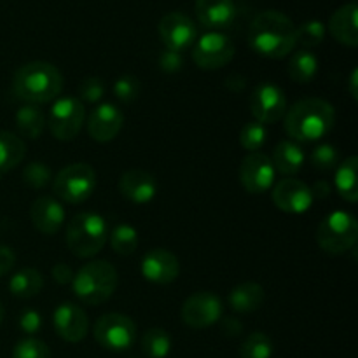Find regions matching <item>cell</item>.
I'll use <instances>...</instances> for the list:
<instances>
[{
	"instance_id": "cell-25",
	"label": "cell",
	"mask_w": 358,
	"mask_h": 358,
	"mask_svg": "<svg viewBox=\"0 0 358 358\" xmlns=\"http://www.w3.org/2000/svg\"><path fill=\"white\" fill-rule=\"evenodd\" d=\"M27 145L17 135L10 131H0V173L14 170L23 161Z\"/></svg>"
},
{
	"instance_id": "cell-14",
	"label": "cell",
	"mask_w": 358,
	"mask_h": 358,
	"mask_svg": "<svg viewBox=\"0 0 358 358\" xmlns=\"http://www.w3.org/2000/svg\"><path fill=\"white\" fill-rule=\"evenodd\" d=\"M313 199L311 189L297 178H283L273 189V203L285 213L299 215L308 212L313 205Z\"/></svg>"
},
{
	"instance_id": "cell-40",
	"label": "cell",
	"mask_w": 358,
	"mask_h": 358,
	"mask_svg": "<svg viewBox=\"0 0 358 358\" xmlns=\"http://www.w3.org/2000/svg\"><path fill=\"white\" fill-rule=\"evenodd\" d=\"M20 327L21 331L27 332L28 336H34L41 331L42 327V317L38 311L35 310H27L21 313L20 317Z\"/></svg>"
},
{
	"instance_id": "cell-45",
	"label": "cell",
	"mask_w": 358,
	"mask_h": 358,
	"mask_svg": "<svg viewBox=\"0 0 358 358\" xmlns=\"http://www.w3.org/2000/svg\"><path fill=\"white\" fill-rule=\"evenodd\" d=\"M224 334L227 336H240L241 334V324L236 318H226L222 324Z\"/></svg>"
},
{
	"instance_id": "cell-23",
	"label": "cell",
	"mask_w": 358,
	"mask_h": 358,
	"mask_svg": "<svg viewBox=\"0 0 358 358\" xmlns=\"http://www.w3.org/2000/svg\"><path fill=\"white\" fill-rule=\"evenodd\" d=\"M266 294L259 283L247 282L234 287L229 294V304L238 313H252L264 304Z\"/></svg>"
},
{
	"instance_id": "cell-43",
	"label": "cell",
	"mask_w": 358,
	"mask_h": 358,
	"mask_svg": "<svg viewBox=\"0 0 358 358\" xmlns=\"http://www.w3.org/2000/svg\"><path fill=\"white\" fill-rule=\"evenodd\" d=\"M52 278L56 280L58 283H62V285H65V283H72L73 280V271L70 269V266L66 264H56L55 268H52Z\"/></svg>"
},
{
	"instance_id": "cell-11",
	"label": "cell",
	"mask_w": 358,
	"mask_h": 358,
	"mask_svg": "<svg viewBox=\"0 0 358 358\" xmlns=\"http://www.w3.org/2000/svg\"><path fill=\"white\" fill-rule=\"evenodd\" d=\"M250 112L261 124H273L287 112V98L276 84L262 83L252 91Z\"/></svg>"
},
{
	"instance_id": "cell-30",
	"label": "cell",
	"mask_w": 358,
	"mask_h": 358,
	"mask_svg": "<svg viewBox=\"0 0 358 358\" xmlns=\"http://www.w3.org/2000/svg\"><path fill=\"white\" fill-rule=\"evenodd\" d=\"M142 350L149 358H166L171 352V338L163 329H149L142 338Z\"/></svg>"
},
{
	"instance_id": "cell-10",
	"label": "cell",
	"mask_w": 358,
	"mask_h": 358,
	"mask_svg": "<svg viewBox=\"0 0 358 358\" xmlns=\"http://www.w3.org/2000/svg\"><path fill=\"white\" fill-rule=\"evenodd\" d=\"M234 56V44L227 35L208 31L192 48V59L203 70H215L227 65Z\"/></svg>"
},
{
	"instance_id": "cell-27",
	"label": "cell",
	"mask_w": 358,
	"mask_h": 358,
	"mask_svg": "<svg viewBox=\"0 0 358 358\" xmlns=\"http://www.w3.org/2000/svg\"><path fill=\"white\" fill-rule=\"evenodd\" d=\"M42 287H44V278L37 269H21L16 275L10 278L9 290L13 296L20 297V299H30L41 294Z\"/></svg>"
},
{
	"instance_id": "cell-38",
	"label": "cell",
	"mask_w": 358,
	"mask_h": 358,
	"mask_svg": "<svg viewBox=\"0 0 358 358\" xmlns=\"http://www.w3.org/2000/svg\"><path fill=\"white\" fill-rule=\"evenodd\" d=\"M114 94L122 103H131L140 94V83L135 76H122L115 80Z\"/></svg>"
},
{
	"instance_id": "cell-42",
	"label": "cell",
	"mask_w": 358,
	"mask_h": 358,
	"mask_svg": "<svg viewBox=\"0 0 358 358\" xmlns=\"http://www.w3.org/2000/svg\"><path fill=\"white\" fill-rule=\"evenodd\" d=\"M16 264V255H14L13 248L0 245V276L7 275L10 269Z\"/></svg>"
},
{
	"instance_id": "cell-19",
	"label": "cell",
	"mask_w": 358,
	"mask_h": 358,
	"mask_svg": "<svg viewBox=\"0 0 358 358\" xmlns=\"http://www.w3.org/2000/svg\"><path fill=\"white\" fill-rule=\"evenodd\" d=\"M119 192L122 198L136 205L152 201L157 194V182L152 173L145 170H128L119 178Z\"/></svg>"
},
{
	"instance_id": "cell-1",
	"label": "cell",
	"mask_w": 358,
	"mask_h": 358,
	"mask_svg": "<svg viewBox=\"0 0 358 358\" xmlns=\"http://www.w3.org/2000/svg\"><path fill=\"white\" fill-rule=\"evenodd\" d=\"M248 44L264 58H285L296 48V24L280 10H264L252 21Z\"/></svg>"
},
{
	"instance_id": "cell-31",
	"label": "cell",
	"mask_w": 358,
	"mask_h": 358,
	"mask_svg": "<svg viewBox=\"0 0 358 358\" xmlns=\"http://www.w3.org/2000/svg\"><path fill=\"white\" fill-rule=\"evenodd\" d=\"M273 341L264 332H252L243 341L240 348L241 358H271L273 357Z\"/></svg>"
},
{
	"instance_id": "cell-33",
	"label": "cell",
	"mask_w": 358,
	"mask_h": 358,
	"mask_svg": "<svg viewBox=\"0 0 358 358\" xmlns=\"http://www.w3.org/2000/svg\"><path fill=\"white\" fill-rule=\"evenodd\" d=\"M325 37V27L322 21L311 20L303 23L301 27H296V45H301L303 49L317 48L322 44Z\"/></svg>"
},
{
	"instance_id": "cell-39",
	"label": "cell",
	"mask_w": 358,
	"mask_h": 358,
	"mask_svg": "<svg viewBox=\"0 0 358 358\" xmlns=\"http://www.w3.org/2000/svg\"><path fill=\"white\" fill-rule=\"evenodd\" d=\"M79 101H87V103H96L103 98L105 84L100 77H87L79 84Z\"/></svg>"
},
{
	"instance_id": "cell-2",
	"label": "cell",
	"mask_w": 358,
	"mask_h": 358,
	"mask_svg": "<svg viewBox=\"0 0 358 358\" xmlns=\"http://www.w3.org/2000/svg\"><path fill=\"white\" fill-rule=\"evenodd\" d=\"M336 112L322 98H304L285 114V131L297 142H317L332 131Z\"/></svg>"
},
{
	"instance_id": "cell-17",
	"label": "cell",
	"mask_w": 358,
	"mask_h": 358,
	"mask_svg": "<svg viewBox=\"0 0 358 358\" xmlns=\"http://www.w3.org/2000/svg\"><path fill=\"white\" fill-rule=\"evenodd\" d=\"M124 124V115L114 103H101L87 117V133L98 143L112 142Z\"/></svg>"
},
{
	"instance_id": "cell-24",
	"label": "cell",
	"mask_w": 358,
	"mask_h": 358,
	"mask_svg": "<svg viewBox=\"0 0 358 358\" xmlns=\"http://www.w3.org/2000/svg\"><path fill=\"white\" fill-rule=\"evenodd\" d=\"M271 163L275 171H280L282 175H294L303 168L304 152L296 142L283 140L276 145Z\"/></svg>"
},
{
	"instance_id": "cell-28",
	"label": "cell",
	"mask_w": 358,
	"mask_h": 358,
	"mask_svg": "<svg viewBox=\"0 0 358 358\" xmlns=\"http://www.w3.org/2000/svg\"><path fill=\"white\" fill-rule=\"evenodd\" d=\"M16 128L24 138H38L45 128L44 112L37 105H24L16 114Z\"/></svg>"
},
{
	"instance_id": "cell-44",
	"label": "cell",
	"mask_w": 358,
	"mask_h": 358,
	"mask_svg": "<svg viewBox=\"0 0 358 358\" xmlns=\"http://www.w3.org/2000/svg\"><path fill=\"white\" fill-rule=\"evenodd\" d=\"M331 191H332V187L329 182L318 180L317 184L313 185V189H311V194H313V198H317V199H325L329 194H331Z\"/></svg>"
},
{
	"instance_id": "cell-18",
	"label": "cell",
	"mask_w": 358,
	"mask_h": 358,
	"mask_svg": "<svg viewBox=\"0 0 358 358\" xmlns=\"http://www.w3.org/2000/svg\"><path fill=\"white\" fill-rule=\"evenodd\" d=\"M180 273L177 255L171 254L166 248H152L143 255L142 261V275L149 282L157 285H166L175 282V278Z\"/></svg>"
},
{
	"instance_id": "cell-20",
	"label": "cell",
	"mask_w": 358,
	"mask_h": 358,
	"mask_svg": "<svg viewBox=\"0 0 358 358\" xmlns=\"http://www.w3.org/2000/svg\"><path fill=\"white\" fill-rule=\"evenodd\" d=\"M30 219L35 229L42 234H55L65 222V210L58 199L51 196H41L31 203Z\"/></svg>"
},
{
	"instance_id": "cell-41",
	"label": "cell",
	"mask_w": 358,
	"mask_h": 358,
	"mask_svg": "<svg viewBox=\"0 0 358 358\" xmlns=\"http://www.w3.org/2000/svg\"><path fill=\"white\" fill-rule=\"evenodd\" d=\"M182 65H184V59H182L180 52L170 51V49H166L164 52H161V56H159L161 70L173 73V72H178V70L182 69Z\"/></svg>"
},
{
	"instance_id": "cell-5",
	"label": "cell",
	"mask_w": 358,
	"mask_h": 358,
	"mask_svg": "<svg viewBox=\"0 0 358 358\" xmlns=\"http://www.w3.org/2000/svg\"><path fill=\"white\" fill-rule=\"evenodd\" d=\"M108 227L101 215L80 212L66 226V247L76 257L87 259L96 255L107 243Z\"/></svg>"
},
{
	"instance_id": "cell-22",
	"label": "cell",
	"mask_w": 358,
	"mask_h": 358,
	"mask_svg": "<svg viewBox=\"0 0 358 358\" xmlns=\"http://www.w3.org/2000/svg\"><path fill=\"white\" fill-rule=\"evenodd\" d=\"M358 9L357 3H346V6L339 7L334 14H332L331 21H329V28H331L332 37L341 44L350 45V48H357L358 45V27H357Z\"/></svg>"
},
{
	"instance_id": "cell-26",
	"label": "cell",
	"mask_w": 358,
	"mask_h": 358,
	"mask_svg": "<svg viewBox=\"0 0 358 358\" xmlns=\"http://www.w3.org/2000/svg\"><path fill=\"white\" fill-rule=\"evenodd\" d=\"M289 77L294 83L299 84H308L313 80V77L318 72V58L311 51L306 49H299L297 52H294L289 59Z\"/></svg>"
},
{
	"instance_id": "cell-12",
	"label": "cell",
	"mask_w": 358,
	"mask_h": 358,
	"mask_svg": "<svg viewBox=\"0 0 358 358\" xmlns=\"http://www.w3.org/2000/svg\"><path fill=\"white\" fill-rule=\"evenodd\" d=\"M222 317V301L212 292H196L182 306V320L187 327L206 329Z\"/></svg>"
},
{
	"instance_id": "cell-29",
	"label": "cell",
	"mask_w": 358,
	"mask_h": 358,
	"mask_svg": "<svg viewBox=\"0 0 358 358\" xmlns=\"http://www.w3.org/2000/svg\"><path fill=\"white\" fill-rule=\"evenodd\" d=\"M357 173H358V159L357 156H350L345 163L339 164L338 173H336V187L339 196L348 203H357L358 189H357Z\"/></svg>"
},
{
	"instance_id": "cell-34",
	"label": "cell",
	"mask_w": 358,
	"mask_h": 358,
	"mask_svg": "<svg viewBox=\"0 0 358 358\" xmlns=\"http://www.w3.org/2000/svg\"><path fill=\"white\" fill-rule=\"evenodd\" d=\"M268 140V129L257 121L247 122L240 131V143L248 152H259Z\"/></svg>"
},
{
	"instance_id": "cell-8",
	"label": "cell",
	"mask_w": 358,
	"mask_h": 358,
	"mask_svg": "<svg viewBox=\"0 0 358 358\" xmlns=\"http://www.w3.org/2000/svg\"><path fill=\"white\" fill-rule=\"evenodd\" d=\"M93 336L101 348L110 352H124L135 343L136 325L126 315L107 313L96 320Z\"/></svg>"
},
{
	"instance_id": "cell-21",
	"label": "cell",
	"mask_w": 358,
	"mask_h": 358,
	"mask_svg": "<svg viewBox=\"0 0 358 358\" xmlns=\"http://www.w3.org/2000/svg\"><path fill=\"white\" fill-rule=\"evenodd\" d=\"M234 14L233 0H196V16L206 28H227Z\"/></svg>"
},
{
	"instance_id": "cell-7",
	"label": "cell",
	"mask_w": 358,
	"mask_h": 358,
	"mask_svg": "<svg viewBox=\"0 0 358 358\" xmlns=\"http://www.w3.org/2000/svg\"><path fill=\"white\" fill-rule=\"evenodd\" d=\"M96 187V171L86 163H73L59 170L52 180V191L62 201L84 203Z\"/></svg>"
},
{
	"instance_id": "cell-13",
	"label": "cell",
	"mask_w": 358,
	"mask_h": 358,
	"mask_svg": "<svg viewBox=\"0 0 358 358\" xmlns=\"http://www.w3.org/2000/svg\"><path fill=\"white\" fill-rule=\"evenodd\" d=\"M240 182L250 194H262L275 182V168L271 159L262 152H250L243 157L240 166Z\"/></svg>"
},
{
	"instance_id": "cell-36",
	"label": "cell",
	"mask_w": 358,
	"mask_h": 358,
	"mask_svg": "<svg viewBox=\"0 0 358 358\" xmlns=\"http://www.w3.org/2000/svg\"><path fill=\"white\" fill-rule=\"evenodd\" d=\"M52 173L48 164L44 163H30L23 170V182L31 189H44L51 184Z\"/></svg>"
},
{
	"instance_id": "cell-4",
	"label": "cell",
	"mask_w": 358,
	"mask_h": 358,
	"mask_svg": "<svg viewBox=\"0 0 358 358\" xmlns=\"http://www.w3.org/2000/svg\"><path fill=\"white\" fill-rule=\"evenodd\" d=\"M72 287L80 303L98 306L110 299L117 289V271L107 261L87 262L73 275Z\"/></svg>"
},
{
	"instance_id": "cell-37",
	"label": "cell",
	"mask_w": 358,
	"mask_h": 358,
	"mask_svg": "<svg viewBox=\"0 0 358 358\" xmlns=\"http://www.w3.org/2000/svg\"><path fill=\"white\" fill-rule=\"evenodd\" d=\"M311 164L320 171L334 170L339 164V152L331 143H322L311 152Z\"/></svg>"
},
{
	"instance_id": "cell-35",
	"label": "cell",
	"mask_w": 358,
	"mask_h": 358,
	"mask_svg": "<svg viewBox=\"0 0 358 358\" xmlns=\"http://www.w3.org/2000/svg\"><path fill=\"white\" fill-rule=\"evenodd\" d=\"M13 358H52L51 350L37 338L21 339L13 350Z\"/></svg>"
},
{
	"instance_id": "cell-47",
	"label": "cell",
	"mask_w": 358,
	"mask_h": 358,
	"mask_svg": "<svg viewBox=\"0 0 358 358\" xmlns=\"http://www.w3.org/2000/svg\"><path fill=\"white\" fill-rule=\"evenodd\" d=\"M2 320H3V306L2 303H0V324H2Z\"/></svg>"
},
{
	"instance_id": "cell-15",
	"label": "cell",
	"mask_w": 358,
	"mask_h": 358,
	"mask_svg": "<svg viewBox=\"0 0 358 358\" xmlns=\"http://www.w3.org/2000/svg\"><path fill=\"white\" fill-rule=\"evenodd\" d=\"M159 35L166 49L182 52L196 42V27L182 13H170L159 21Z\"/></svg>"
},
{
	"instance_id": "cell-6",
	"label": "cell",
	"mask_w": 358,
	"mask_h": 358,
	"mask_svg": "<svg viewBox=\"0 0 358 358\" xmlns=\"http://www.w3.org/2000/svg\"><path fill=\"white\" fill-rule=\"evenodd\" d=\"M358 238L357 219L348 212L329 213L317 229V241L320 248L327 254L339 255L352 250Z\"/></svg>"
},
{
	"instance_id": "cell-9",
	"label": "cell",
	"mask_w": 358,
	"mask_h": 358,
	"mask_svg": "<svg viewBox=\"0 0 358 358\" xmlns=\"http://www.w3.org/2000/svg\"><path fill=\"white\" fill-rule=\"evenodd\" d=\"M86 119V108L83 101L73 96L56 98L49 112L48 124L52 136L62 142H70L80 133Z\"/></svg>"
},
{
	"instance_id": "cell-16",
	"label": "cell",
	"mask_w": 358,
	"mask_h": 358,
	"mask_svg": "<svg viewBox=\"0 0 358 358\" xmlns=\"http://www.w3.org/2000/svg\"><path fill=\"white\" fill-rule=\"evenodd\" d=\"M56 334L69 343L83 341L90 331V320L80 306L73 303H63L52 315Z\"/></svg>"
},
{
	"instance_id": "cell-46",
	"label": "cell",
	"mask_w": 358,
	"mask_h": 358,
	"mask_svg": "<svg viewBox=\"0 0 358 358\" xmlns=\"http://www.w3.org/2000/svg\"><path fill=\"white\" fill-rule=\"evenodd\" d=\"M357 79H358V73L357 70H353L352 72V77H350V94H352L353 100H357L358 98V91H357Z\"/></svg>"
},
{
	"instance_id": "cell-3",
	"label": "cell",
	"mask_w": 358,
	"mask_h": 358,
	"mask_svg": "<svg viewBox=\"0 0 358 358\" xmlns=\"http://www.w3.org/2000/svg\"><path fill=\"white\" fill-rule=\"evenodd\" d=\"M63 87V76L55 65L45 62H31L20 66L13 77V93L17 100L28 105H42L55 101Z\"/></svg>"
},
{
	"instance_id": "cell-32",
	"label": "cell",
	"mask_w": 358,
	"mask_h": 358,
	"mask_svg": "<svg viewBox=\"0 0 358 358\" xmlns=\"http://www.w3.org/2000/svg\"><path fill=\"white\" fill-rule=\"evenodd\" d=\"M110 245L115 254L131 255L138 247V233H136L135 227L128 226V224H121V226L112 231Z\"/></svg>"
}]
</instances>
